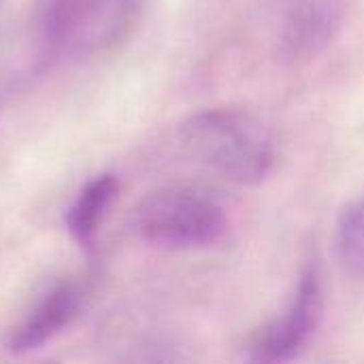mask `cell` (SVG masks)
Instances as JSON below:
<instances>
[{"instance_id": "cell-6", "label": "cell", "mask_w": 364, "mask_h": 364, "mask_svg": "<svg viewBox=\"0 0 364 364\" xmlns=\"http://www.w3.org/2000/svg\"><path fill=\"white\" fill-rule=\"evenodd\" d=\"M81 305V294L73 284H60L49 290L43 301L34 307V311L11 333L9 350L15 354L32 352L51 341L55 335L66 328Z\"/></svg>"}, {"instance_id": "cell-1", "label": "cell", "mask_w": 364, "mask_h": 364, "mask_svg": "<svg viewBox=\"0 0 364 364\" xmlns=\"http://www.w3.org/2000/svg\"><path fill=\"white\" fill-rule=\"evenodd\" d=\"M181 141L196 162L239 186H258L273 171L271 132L239 109L194 113L181 124Z\"/></svg>"}, {"instance_id": "cell-7", "label": "cell", "mask_w": 364, "mask_h": 364, "mask_svg": "<svg viewBox=\"0 0 364 364\" xmlns=\"http://www.w3.org/2000/svg\"><path fill=\"white\" fill-rule=\"evenodd\" d=\"M117 190L119 186L113 175H100L79 192L77 200L66 211V226L77 241L90 243L94 239L98 224L117 196Z\"/></svg>"}, {"instance_id": "cell-4", "label": "cell", "mask_w": 364, "mask_h": 364, "mask_svg": "<svg viewBox=\"0 0 364 364\" xmlns=\"http://www.w3.org/2000/svg\"><path fill=\"white\" fill-rule=\"evenodd\" d=\"M324 311V292L320 273L311 267L301 275L294 301L290 309L282 316L264 324L254 343L252 358L258 363H288L294 360L311 335L320 326Z\"/></svg>"}, {"instance_id": "cell-5", "label": "cell", "mask_w": 364, "mask_h": 364, "mask_svg": "<svg viewBox=\"0 0 364 364\" xmlns=\"http://www.w3.org/2000/svg\"><path fill=\"white\" fill-rule=\"evenodd\" d=\"M341 26L339 0H288L282 23V45L292 58L320 53Z\"/></svg>"}, {"instance_id": "cell-3", "label": "cell", "mask_w": 364, "mask_h": 364, "mask_svg": "<svg viewBox=\"0 0 364 364\" xmlns=\"http://www.w3.org/2000/svg\"><path fill=\"white\" fill-rule=\"evenodd\" d=\"M145 0H73L53 41L75 55H94L119 45L134 30Z\"/></svg>"}, {"instance_id": "cell-8", "label": "cell", "mask_w": 364, "mask_h": 364, "mask_svg": "<svg viewBox=\"0 0 364 364\" xmlns=\"http://www.w3.org/2000/svg\"><path fill=\"white\" fill-rule=\"evenodd\" d=\"M337 250L343 264L364 279V200L341 211L337 222Z\"/></svg>"}, {"instance_id": "cell-2", "label": "cell", "mask_w": 364, "mask_h": 364, "mask_svg": "<svg viewBox=\"0 0 364 364\" xmlns=\"http://www.w3.org/2000/svg\"><path fill=\"white\" fill-rule=\"evenodd\" d=\"M134 222L147 243L171 250L207 247L226 230L224 209L211 196L190 188H166L145 196Z\"/></svg>"}]
</instances>
